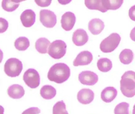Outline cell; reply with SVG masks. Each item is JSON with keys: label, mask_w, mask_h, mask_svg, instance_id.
<instances>
[{"label": "cell", "mask_w": 135, "mask_h": 114, "mask_svg": "<svg viewBox=\"0 0 135 114\" xmlns=\"http://www.w3.org/2000/svg\"><path fill=\"white\" fill-rule=\"evenodd\" d=\"M70 76V69L64 63H57L53 65L49 70L47 78L51 81L61 84L68 80Z\"/></svg>", "instance_id": "6da1fadb"}, {"label": "cell", "mask_w": 135, "mask_h": 114, "mask_svg": "<svg viewBox=\"0 0 135 114\" xmlns=\"http://www.w3.org/2000/svg\"><path fill=\"white\" fill-rule=\"evenodd\" d=\"M120 89L124 96L132 98L135 95V72L132 71L126 72L121 77Z\"/></svg>", "instance_id": "7a4b0ae2"}, {"label": "cell", "mask_w": 135, "mask_h": 114, "mask_svg": "<svg viewBox=\"0 0 135 114\" xmlns=\"http://www.w3.org/2000/svg\"><path fill=\"white\" fill-rule=\"evenodd\" d=\"M121 40L119 34L112 33L103 40L100 44V49L104 53H110L113 52L119 46Z\"/></svg>", "instance_id": "3957f363"}, {"label": "cell", "mask_w": 135, "mask_h": 114, "mask_svg": "<svg viewBox=\"0 0 135 114\" xmlns=\"http://www.w3.org/2000/svg\"><path fill=\"white\" fill-rule=\"evenodd\" d=\"M22 70V62L17 58L8 59L4 66V71L8 76L11 77L19 76Z\"/></svg>", "instance_id": "277c9868"}, {"label": "cell", "mask_w": 135, "mask_h": 114, "mask_svg": "<svg viewBox=\"0 0 135 114\" xmlns=\"http://www.w3.org/2000/svg\"><path fill=\"white\" fill-rule=\"evenodd\" d=\"M67 45L65 42L57 40L51 43L48 50V54L55 59L62 58L66 53Z\"/></svg>", "instance_id": "5b68a950"}, {"label": "cell", "mask_w": 135, "mask_h": 114, "mask_svg": "<svg viewBox=\"0 0 135 114\" xmlns=\"http://www.w3.org/2000/svg\"><path fill=\"white\" fill-rule=\"evenodd\" d=\"M23 80L26 85L34 89L36 88L40 84V76L37 71L33 69H29L25 72Z\"/></svg>", "instance_id": "8992f818"}, {"label": "cell", "mask_w": 135, "mask_h": 114, "mask_svg": "<svg viewBox=\"0 0 135 114\" xmlns=\"http://www.w3.org/2000/svg\"><path fill=\"white\" fill-rule=\"evenodd\" d=\"M40 20L44 27L51 28L57 23V16L51 10H42L40 12Z\"/></svg>", "instance_id": "52a82bcc"}, {"label": "cell", "mask_w": 135, "mask_h": 114, "mask_svg": "<svg viewBox=\"0 0 135 114\" xmlns=\"http://www.w3.org/2000/svg\"><path fill=\"white\" fill-rule=\"evenodd\" d=\"M79 82L84 85L93 86L96 84L98 80V76L93 72L84 71L79 75Z\"/></svg>", "instance_id": "ba28073f"}, {"label": "cell", "mask_w": 135, "mask_h": 114, "mask_svg": "<svg viewBox=\"0 0 135 114\" xmlns=\"http://www.w3.org/2000/svg\"><path fill=\"white\" fill-rule=\"evenodd\" d=\"M76 21V17L73 13L68 12L65 13L61 19L62 28L66 31H70L73 29Z\"/></svg>", "instance_id": "9c48e42d"}, {"label": "cell", "mask_w": 135, "mask_h": 114, "mask_svg": "<svg viewBox=\"0 0 135 114\" xmlns=\"http://www.w3.org/2000/svg\"><path fill=\"white\" fill-rule=\"evenodd\" d=\"M93 60L91 52L88 51H83L78 54L73 61V65L77 67L79 65H86L89 64Z\"/></svg>", "instance_id": "30bf717a"}, {"label": "cell", "mask_w": 135, "mask_h": 114, "mask_svg": "<svg viewBox=\"0 0 135 114\" xmlns=\"http://www.w3.org/2000/svg\"><path fill=\"white\" fill-rule=\"evenodd\" d=\"M88 40L89 36L86 32L82 29H79L73 33L72 41L76 46H83L87 43Z\"/></svg>", "instance_id": "8fae6325"}, {"label": "cell", "mask_w": 135, "mask_h": 114, "mask_svg": "<svg viewBox=\"0 0 135 114\" xmlns=\"http://www.w3.org/2000/svg\"><path fill=\"white\" fill-rule=\"evenodd\" d=\"M94 94L92 90L84 88L80 90L77 94V99L80 103L83 105L89 104L93 102Z\"/></svg>", "instance_id": "7c38bea8"}, {"label": "cell", "mask_w": 135, "mask_h": 114, "mask_svg": "<svg viewBox=\"0 0 135 114\" xmlns=\"http://www.w3.org/2000/svg\"><path fill=\"white\" fill-rule=\"evenodd\" d=\"M20 20L24 27L30 28L35 24L36 20L35 13L32 10H26L21 15Z\"/></svg>", "instance_id": "4fadbf2b"}, {"label": "cell", "mask_w": 135, "mask_h": 114, "mask_svg": "<svg viewBox=\"0 0 135 114\" xmlns=\"http://www.w3.org/2000/svg\"><path fill=\"white\" fill-rule=\"evenodd\" d=\"M104 27V22L99 18L92 19L88 24V29L93 35H98L100 33Z\"/></svg>", "instance_id": "5bb4252c"}, {"label": "cell", "mask_w": 135, "mask_h": 114, "mask_svg": "<svg viewBox=\"0 0 135 114\" xmlns=\"http://www.w3.org/2000/svg\"><path fill=\"white\" fill-rule=\"evenodd\" d=\"M117 91L113 87H107L102 92L101 98L102 101L107 103L112 102L116 97Z\"/></svg>", "instance_id": "9a60e30c"}, {"label": "cell", "mask_w": 135, "mask_h": 114, "mask_svg": "<svg viewBox=\"0 0 135 114\" xmlns=\"http://www.w3.org/2000/svg\"><path fill=\"white\" fill-rule=\"evenodd\" d=\"M7 93L12 98L19 99L24 96L25 91L22 86L19 84H14L8 88Z\"/></svg>", "instance_id": "2e32d148"}, {"label": "cell", "mask_w": 135, "mask_h": 114, "mask_svg": "<svg viewBox=\"0 0 135 114\" xmlns=\"http://www.w3.org/2000/svg\"><path fill=\"white\" fill-rule=\"evenodd\" d=\"M56 93V89L50 85H45L40 89V95L44 99H52L55 97Z\"/></svg>", "instance_id": "e0dca14e"}, {"label": "cell", "mask_w": 135, "mask_h": 114, "mask_svg": "<svg viewBox=\"0 0 135 114\" xmlns=\"http://www.w3.org/2000/svg\"><path fill=\"white\" fill-rule=\"evenodd\" d=\"M50 44V42L46 38H40L36 40L35 47L38 52L44 54L47 53V49Z\"/></svg>", "instance_id": "ac0fdd59"}, {"label": "cell", "mask_w": 135, "mask_h": 114, "mask_svg": "<svg viewBox=\"0 0 135 114\" xmlns=\"http://www.w3.org/2000/svg\"><path fill=\"white\" fill-rule=\"evenodd\" d=\"M85 4L86 7L90 10H99L103 13L107 11L103 6L102 0H85Z\"/></svg>", "instance_id": "d6986e66"}, {"label": "cell", "mask_w": 135, "mask_h": 114, "mask_svg": "<svg viewBox=\"0 0 135 114\" xmlns=\"http://www.w3.org/2000/svg\"><path fill=\"white\" fill-rule=\"evenodd\" d=\"M102 4L105 9L116 10L119 9L123 2V0H102Z\"/></svg>", "instance_id": "ffe728a7"}, {"label": "cell", "mask_w": 135, "mask_h": 114, "mask_svg": "<svg viewBox=\"0 0 135 114\" xmlns=\"http://www.w3.org/2000/svg\"><path fill=\"white\" fill-rule=\"evenodd\" d=\"M97 66L101 71L108 72L112 69V63L108 58H102L98 61Z\"/></svg>", "instance_id": "44dd1931"}, {"label": "cell", "mask_w": 135, "mask_h": 114, "mask_svg": "<svg viewBox=\"0 0 135 114\" xmlns=\"http://www.w3.org/2000/svg\"><path fill=\"white\" fill-rule=\"evenodd\" d=\"M22 1L17 0H3L2 2V6L4 10L8 12H12L16 10Z\"/></svg>", "instance_id": "7402d4cb"}, {"label": "cell", "mask_w": 135, "mask_h": 114, "mask_svg": "<svg viewBox=\"0 0 135 114\" xmlns=\"http://www.w3.org/2000/svg\"><path fill=\"white\" fill-rule=\"evenodd\" d=\"M119 58L122 63L125 65L129 64L134 59V54L130 49H124L120 52Z\"/></svg>", "instance_id": "603a6c76"}, {"label": "cell", "mask_w": 135, "mask_h": 114, "mask_svg": "<svg viewBox=\"0 0 135 114\" xmlns=\"http://www.w3.org/2000/svg\"><path fill=\"white\" fill-rule=\"evenodd\" d=\"M14 46L18 51H25L30 46V41L27 37H21L15 40Z\"/></svg>", "instance_id": "cb8c5ba5"}, {"label": "cell", "mask_w": 135, "mask_h": 114, "mask_svg": "<svg viewBox=\"0 0 135 114\" xmlns=\"http://www.w3.org/2000/svg\"><path fill=\"white\" fill-rule=\"evenodd\" d=\"M53 114H68L65 104L63 101L58 102L54 106Z\"/></svg>", "instance_id": "d4e9b609"}, {"label": "cell", "mask_w": 135, "mask_h": 114, "mask_svg": "<svg viewBox=\"0 0 135 114\" xmlns=\"http://www.w3.org/2000/svg\"><path fill=\"white\" fill-rule=\"evenodd\" d=\"M129 104L123 102L118 104L114 110L115 114H129Z\"/></svg>", "instance_id": "484cf974"}, {"label": "cell", "mask_w": 135, "mask_h": 114, "mask_svg": "<svg viewBox=\"0 0 135 114\" xmlns=\"http://www.w3.org/2000/svg\"><path fill=\"white\" fill-rule=\"evenodd\" d=\"M8 27V22L4 18L0 17V33H3L7 30Z\"/></svg>", "instance_id": "4316f807"}, {"label": "cell", "mask_w": 135, "mask_h": 114, "mask_svg": "<svg viewBox=\"0 0 135 114\" xmlns=\"http://www.w3.org/2000/svg\"><path fill=\"white\" fill-rule=\"evenodd\" d=\"M41 111L38 107H31L24 111L22 114H39Z\"/></svg>", "instance_id": "83f0119b"}, {"label": "cell", "mask_w": 135, "mask_h": 114, "mask_svg": "<svg viewBox=\"0 0 135 114\" xmlns=\"http://www.w3.org/2000/svg\"><path fill=\"white\" fill-rule=\"evenodd\" d=\"M35 2L39 6L42 7H47L50 5L51 1H35Z\"/></svg>", "instance_id": "f1b7e54d"}, {"label": "cell", "mask_w": 135, "mask_h": 114, "mask_svg": "<svg viewBox=\"0 0 135 114\" xmlns=\"http://www.w3.org/2000/svg\"><path fill=\"white\" fill-rule=\"evenodd\" d=\"M128 15L132 20L135 21V5L132 6L130 8Z\"/></svg>", "instance_id": "f546056e"}, {"label": "cell", "mask_w": 135, "mask_h": 114, "mask_svg": "<svg viewBox=\"0 0 135 114\" xmlns=\"http://www.w3.org/2000/svg\"><path fill=\"white\" fill-rule=\"evenodd\" d=\"M130 37L133 41L135 42V27L131 31Z\"/></svg>", "instance_id": "4dcf8cb0"}, {"label": "cell", "mask_w": 135, "mask_h": 114, "mask_svg": "<svg viewBox=\"0 0 135 114\" xmlns=\"http://www.w3.org/2000/svg\"><path fill=\"white\" fill-rule=\"evenodd\" d=\"M71 1H58V2H60V4H66L70 2Z\"/></svg>", "instance_id": "1f68e13d"}, {"label": "cell", "mask_w": 135, "mask_h": 114, "mask_svg": "<svg viewBox=\"0 0 135 114\" xmlns=\"http://www.w3.org/2000/svg\"><path fill=\"white\" fill-rule=\"evenodd\" d=\"M3 57V53L2 51L0 49V63H1Z\"/></svg>", "instance_id": "d6a6232c"}, {"label": "cell", "mask_w": 135, "mask_h": 114, "mask_svg": "<svg viewBox=\"0 0 135 114\" xmlns=\"http://www.w3.org/2000/svg\"><path fill=\"white\" fill-rule=\"evenodd\" d=\"M4 108L1 106H0V114H4Z\"/></svg>", "instance_id": "836d02e7"}, {"label": "cell", "mask_w": 135, "mask_h": 114, "mask_svg": "<svg viewBox=\"0 0 135 114\" xmlns=\"http://www.w3.org/2000/svg\"><path fill=\"white\" fill-rule=\"evenodd\" d=\"M133 114H135V105L133 107Z\"/></svg>", "instance_id": "e575fe53"}]
</instances>
